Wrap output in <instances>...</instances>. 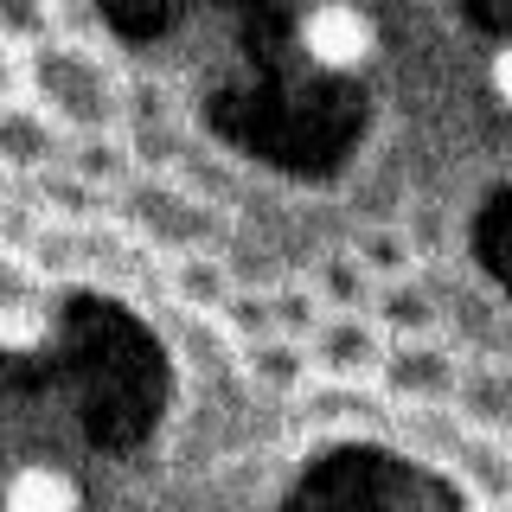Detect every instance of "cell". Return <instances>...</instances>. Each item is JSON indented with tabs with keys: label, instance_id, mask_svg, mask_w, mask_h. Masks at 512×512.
<instances>
[{
	"label": "cell",
	"instance_id": "cell-1",
	"mask_svg": "<svg viewBox=\"0 0 512 512\" xmlns=\"http://www.w3.org/2000/svg\"><path fill=\"white\" fill-rule=\"evenodd\" d=\"M26 90L32 103L52 116L64 135H84V128H109L122 116V77L109 71L103 52L90 45H64V39H39L26 45Z\"/></svg>",
	"mask_w": 512,
	"mask_h": 512
},
{
	"label": "cell",
	"instance_id": "cell-2",
	"mask_svg": "<svg viewBox=\"0 0 512 512\" xmlns=\"http://www.w3.org/2000/svg\"><path fill=\"white\" fill-rule=\"evenodd\" d=\"M295 45L320 71H359L378 58V20L359 0H308L295 20Z\"/></svg>",
	"mask_w": 512,
	"mask_h": 512
},
{
	"label": "cell",
	"instance_id": "cell-3",
	"mask_svg": "<svg viewBox=\"0 0 512 512\" xmlns=\"http://www.w3.org/2000/svg\"><path fill=\"white\" fill-rule=\"evenodd\" d=\"M308 372L320 378H333V384H359V378H372L378 372V359H384V327L372 314H333V308H320V320L308 327Z\"/></svg>",
	"mask_w": 512,
	"mask_h": 512
},
{
	"label": "cell",
	"instance_id": "cell-4",
	"mask_svg": "<svg viewBox=\"0 0 512 512\" xmlns=\"http://www.w3.org/2000/svg\"><path fill=\"white\" fill-rule=\"evenodd\" d=\"M372 378H384V391L404 397V404H448L461 365H455V352H442L436 340L416 333V340H404V346H384V359H378Z\"/></svg>",
	"mask_w": 512,
	"mask_h": 512
},
{
	"label": "cell",
	"instance_id": "cell-5",
	"mask_svg": "<svg viewBox=\"0 0 512 512\" xmlns=\"http://www.w3.org/2000/svg\"><path fill=\"white\" fill-rule=\"evenodd\" d=\"M64 154V128L39 103L0 96V173H45Z\"/></svg>",
	"mask_w": 512,
	"mask_h": 512
},
{
	"label": "cell",
	"instance_id": "cell-6",
	"mask_svg": "<svg viewBox=\"0 0 512 512\" xmlns=\"http://www.w3.org/2000/svg\"><path fill=\"white\" fill-rule=\"evenodd\" d=\"M0 512H84V493L64 468H13L0 487Z\"/></svg>",
	"mask_w": 512,
	"mask_h": 512
},
{
	"label": "cell",
	"instance_id": "cell-7",
	"mask_svg": "<svg viewBox=\"0 0 512 512\" xmlns=\"http://www.w3.org/2000/svg\"><path fill=\"white\" fill-rule=\"evenodd\" d=\"M58 167L103 192V186H122V180H128V148L109 135V128H84V135H64Z\"/></svg>",
	"mask_w": 512,
	"mask_h": 512
},
{
	"label": "cell",
	"instance_id": "cell-8",
	"mask_svg": "<svg viewBox=\"0 0 512 512\" xmlns=\"http://www.w3.org/2000/svg\"><path fill=\"white\" fill-rule=\"evenodd\" d=\"M314 301L320 308H333V314H365L372 308V276H365V263L352 250H333V256H320V269H314Z\"/></svg>",
	"mask_w": 512,
	"mask_h": 512
},
{
	"label": "cell",
	"instance_id": "cell-9",
	"mask_svg": "<svg viewBox=\"0 0 512 512\" xmlns=\"http://www.w3.org/2000/svg\"><path fill=\"white\" fill-rule=\"evenodd\" d=\"M250 378L263 384V391H301L314 372H308V346L288 340V333H263V340H250Z\"/></svg>",
	"mask_w": 512,
	"mask_h": 512
},
{
	"label": "cell",
	"instance_id": "cell-10",
	"mask_svg": "<svg viewBox=\"0 0 512 512\" xmlns=\"http://www.w3.org/2000/svg\"><path fill=\"white\" fill-rule=\"evenodd\" d=\"M141 231L160 237V244L199 250V244H205V231H212V218H205V205L180 199V192H148V218H141Z\"/></svg>",
	"mask_w": 512,
	"mask_h": 512
},
{
	"label": "cell",
	"instance_id": "cell-11",
	"mask_svg": "<svg viewBox=\"0 0 512 512\" xmlns=\"http://www.w3.org/2000/svg\"><path fill=\"white\" fill-rule=\"evenodd\" d=\"M365 314H372L378 327L404 333V340H416V333L436 327V308H429V295H423V288H410L404 276H397V282H378V288H372V308H365Z\"/></svg>",
	"mask_w": 512,
	"mask_h": 512
},
{
	"label": "cell",
	"instance_id": "cell-12",
	"mask_svg": "<svg viewBox=\"0 0 512 512\" xmlns=\"http://www.w3.org/2000/svg\"><path fill=\"white\" fill-rule=\"evenodd\" d=\"M173 295L186 301V308H224V295H231V269L218 263V256H205V250H186L180 256V269H173Z\"/></svg>",
	"mask_w": 512,
	"mask_h": 512
},
{
	"label": "cell",
	"instance_id": "cell-13",
	"mask_svg": "<svg viewBox=\"0 0 512 512\" xmlns=\"http://www.w3.org/2000/svg\"><path fill=\"white\" fill-rule=\"evenodd\" d=\"M52 340V314L32 295H0V352H39Z\"/></svg>",
	"mask_w": 512,
	"mask_h": 512
},
{
	"label": "cell",
	"instance_id": "cell-14",
	"mask_svg": "<svg viewBox=\"0 0 512 512\" xmlns=\"http://www.w3.org/2000/svg\"><path fill=\"white\" fill-rule=\"evenodd\" d=\"M352 256L365 263V276H372V282H397V276H410V263H416L410 231H359Z\"/></svg>",
	"mask_w": 512,
	"mask_h": 512
},
{
	"label": "cell",
	"instance_id": "cell-15",
	"mask_svg": "<svg viewBox=\"0 0 512 512\" xmlns=\"http://www.w3.org/2000/svg\"><path fill=\"white\" fill-rule=\"evenodd\" d=\"M52 39V0H0V45Z\"/></svg>",
	"mask_w": 512,
	"mask_h": 512
},
{
	"label": "cell",
	"instance_id": "cell-16",
	"mask_svg": "<svg viewBox=\"0 0 512 512\" xmlns=\"http://www.w3.org/2000/svg\"><path fill=\"white\" fill-rule=\"evenodd\" d=\"M218 314L231 320V333H237L244 346H250V340H263V333H276V314H269V295H237V288H231Z\"/></svg>",
	"mask_w": 512,
	"mask_h": 512
},
{
	"label": "cell",
	"instance_id": "cell-17",
	"mask_svg": "<svg viewBox=\"0 0 512 512\" xmlns=\"http://www.w3.org/2000/svg\"><path fill=\"white\" fill-rule=\"evenodd\" d=\"M487 77H493V96H500V103H512V45H493Z\"/></svg>",
	"mask_w": 512,
	"mask_h": 512
},
{
	"label": "cell",
	"instance_id": "cell-18",
	"mask_svg": "<svg viewBox=\"0 0 512 512\" xmlns=\"http://www.w3.org/2000/svg\"><path fill=\"white\" fill-rule=\"evenodd\" d=\"M20 84V64H13V45H0V96H13Z\"/></svg>",
	"mask_w": 512,
	"mask_h": 512
},
{
	"label": "cell",
	"instance_id": "cell-19",
	"mask_svg": "<svg viewBox=\"0 0 512 512\" xmlns=\"http://www.w3.org/2000/svg\"><path fill=\"white\" fill-rule=\"evenodd\" d=\"M0 199H7V173H0Z\"/></svg>",
	"mask_w": 512,
	"mask_h": 512
}]
</instances>
